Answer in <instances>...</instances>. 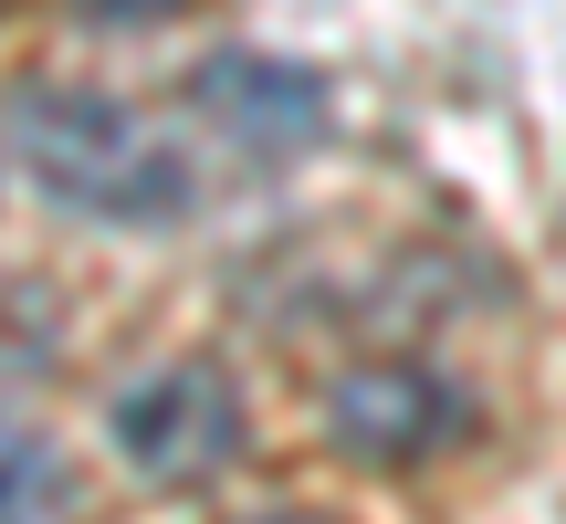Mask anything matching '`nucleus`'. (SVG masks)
Returning <instances> with one entry per match:
<instances>
[{"instance_id": "f257e3e1", "label": "nucleus", "mask_w": 566, "mask_h": 524, "mask_svg": "<svg viewBox=\"0 0 566 524\" xmlns=\"http://www.w3.org/2000/svg\"><path fill=\"white\" fill-rule=\"evenodd\" d=\"M11 158L63 210H95V221H179L189 210V158L168 147V126H147L137 105L95 95V84H32L11 105Z\"/></svg>"}, {"instance_id": "f03ea898", "label": "nucleus", "mask_w": 566, "mask_h": 524, "mask_svg": "<svg viewBox=\"0 0 566 524\" xmlns=\"http://www.w3.org/2000/svg\"><path fill=\"white\" fill-rule=\"evenodd\" d=\"M116 451H126V472L189 493V483H210V472H231V451H242V399H231V378L200 367V357L147 367L116 399Z\"/></svg>"}, {"instance_id": "7ed1b4c3", "label": "nucleus", "mask_w": 566, "mask_h": 524, "mask_svg": "<svg viewBox=\"0 0 566 524\" xmlns=\"http://www.w3.org/2000/svg\"><path fill=\"white\" fill-rule=\"evenodd\" d=\"M189 95H200V116L221 126L231 147H252V158H294V147L325 137V84L304 74V63H273V53H210L200 74H189Z\"/></svg>"}, {"instance_id": "20e7f679", "label": "nucleus", "mask_w": 566, "mask_h": 524, "mask_svg": "<svg viewBox=\"0 0 566 524\" xmlns=\"http://www.w3.org/2000/svg\"><path fill=\"white\" fill-rule=\"evenodd\" d=\"M451 430H462V399H451L430 367H357V378H336V399H325V441L357 451V462H420Z\"/></svg>"}, {"instance_id": "39448f33", "label": "nucleus", "mask_w": 566, "mask_h": 524, "mask_svg": "<svg viewBox=\"0 0 566 524\" xmlns=\"http://www.w3.org/2000/svg\"><path fill=\"white\" fill-rule=\"evenodd\" d=\"M53 504V462H42L32 430H0V524H42Z\"/></svg>"}, {"instance_id": "423d86ee", "label": "nucleus", "mask_w": 566, "mask_h": 524, "mask_svg": "<svg viewBox=\"0 0 566 524\" xmlns=\"http://www.w3.org/2000/svg\"><path fill=\"white\" fill-rule=\"evenodd\" d=\"M168 11H189V0H84V21H116V32L126 21H168Z\"/></svg>"}, {"instance_id": "0eeeda50", "label": "nucleus", "mask_w": 566, "mask_h": 524, "mask_svg": "<svg viewBox=\"0 0 566 524\" xmlns=\"http://www.w3.org/2000/svg\"><path fill=\"white\" fill-rule=\"evenodd\" d=\"M252 524H325V514H252Z\"/></svg>"}]
</instances>
